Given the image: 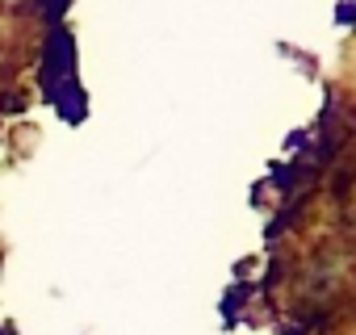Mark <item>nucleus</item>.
<instances>
[]
</instances>
